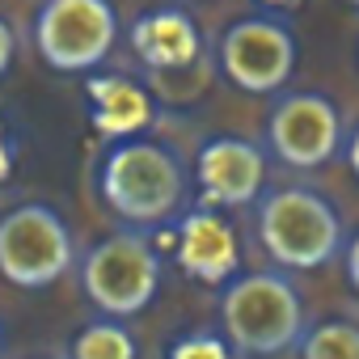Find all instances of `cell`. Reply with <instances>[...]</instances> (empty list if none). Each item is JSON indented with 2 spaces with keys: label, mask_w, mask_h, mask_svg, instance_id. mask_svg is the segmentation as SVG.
<instances>
[{
  "label": "cell",
  "mask_w": 359,
  "mask_h": 359,
  "mask_svg": "<svg viewBox=\"0 0 359 359\" xmlns=\"http://www.w3.org/2000/svg\"><path fill=\"white\" fill-rule=\"evenodd\" d=\"M0 359H5V330H0Z\"/></svg>",
  "instance_id": "21"
},
{
  "label": "cell",
  "mask_w": 359,
  "mask_h": 359,
  "mask_svg": "<svg viewBox=\"0 0 359 359\" xmlns=\"http://www.w3.org/2000/svg\"><path fill=\"white\" fill-rule=\"evenodd\" d=\"M195 177L203 191V208H250L266 195V148L241 135H216L199 148Z\"/></svg>",
  "instance_id": "9"
},
{
  "label": "cell",
  "mask_w": 359,
  "mask_h": 359,
  "mask_svg": "<svg viewBox=\"0 0 359 359\" xmlns=\"http://www.w3.org/2000/svg\"><path fill=\"white\" fill-rule=\"evenodd\" d=\"M220 330L241 355H283L304 338V296L283 271L237 275L220 292Z\"/></svg>",
  "instance_id": "2"
},
{
  "label": "cell",
  "mask_w": 359,
  "mask_h": 359,
  "mask_svg": "<svg viewBox=\"0 0 359 359\" xmlns=\"http://www.w3.org/2000/svg\"><path fill=\"white\" fill-rule=\"evenodd\" d=\"M262 5H271V9H292L296 0H262Z\"/></svg>",
  "instance_id": "20"
},
{
  "label": "cell",
  "mask_w": 359,
  "mask_h": 359,
  "mask_svg": "<svg viewBox=\"0 0 359 359\" xmlns=\"http://www.w3.org/2000/svg\"><path fill=\"white\" fill-rule=\"evenodd\" d=\"M346 165H351V173L359 177V127H355L351 140H346Z\"/></svg>",
  "instance_id": "19"
},
{
  "label": "cell",
  "mask_w": 359,
  "mask_h": 359,
  "mask_svg": "<svg viewBox=\"0 0 359 359\" xmlns=\"http://www.w3.org/2000/svg\"><path fill=\"white\" fill-rule=\"evenodd\" d=\"M346 5H351V9H359V0H346Z\"/></svg>",
  "instance_id": "22"
},
{
  "label": "cell",
  "mask_w": 359,
  "mask_h": 359,
  "mask_svg": "<svg viewBox=\"0 0 359 359\" xmlns=\"http://www.w3.org/2000/svg\"><path fill=\"white\" fill-rule=\"evenodd\" d=\"M72 359H140V342L123 321L93 317L72 338Z\"/></svg>",
  "instance_id": "13"
},
{
  "label": "cell",
  "mask_w": 359,
  "mask_h": 359,
  "mask_svg": "<svg viewBox=\"0 0 359 359\" xmlns=\"http://www.w3.org/2000/svg\"><path fill=\"white\" fill-rule=\"evenodd\" d=\"M97 191L118 220L152 229L187 203V165L161 140H118L97 169Z\"/></svg>",
  "instance_id": "1"
},
{
  "label": "cell",
  "mask_w": 359,
  "mask_h": 359,
  "mask_svg": "<svg viewBox=\"0 0 359 359\" xmlns=\"http://www.w3.org/2000/svg\"><path fill=\"white\" fill-rule=\"evenodd\" d=\"M258 241L287 271H317L346 245L338 208L313 187H275L258 199Z\"/></svg>",
  "instance_id": "3"
},
{
  "label": "cell",
  "mask_w": 359,
  "mask_h": 359,
  "mask_svg": "<svg viewBox=\"0 0 359 359\" xmlns=\"http://www.w3.org/2000/svg\"><path fill=\"white\" fill-rule=\"evenodd\" d=\"M131 51L140 55L144 68L156 72H182L199 60L203 39L191 13L182 9H152L144 18H135L131 26Z\"/></svg>",
  "instance_id": "11"
},
{
  "label": "cell",
  "mask_w": 359,
  "mask_h": 359,
  "mask_svg": "<svg viewBox=\"0 0 359 359\" xmlns=\"http://www.w3.org/2000/svg\"><path fill=\"white\" fill-rule=\"evenodd\" d=\"M220 72L245 93H275L296 72V34L275 13L237 18L216 47Z\"/></svg>",
  "instance_id": "7"
},
{
  "label": "cell",
  "mask_w": 359,
  "mask_h": 359,
  "mask_svg": "<svg viewBox=\"0 0 359 359\" xmlns=\"http://www.w3.org/2000/svg\"><path fill=\"white\" fill-rule=\"evenodd\" d=\"M85 93L93 102V127L114 144L135 140L152 123V97L131 76H89Z\"/></svg>",
  "instance_id": "12"
},
{
  "label": "cell",
  "mask_w": 359,
  "mask_h": 359,
  "mask_svg": "<svg viewBox=\"0 0 359 359\" xmlns=\"http://www.w3.org/2000/svg\"><path fill=\"white\" fill-rule=\"evenodd\" d=\"M266 144L271 152L292 169H317L338 156L342 140V114L325 93H287L271 106L266 118Z\"/></svg>",
  "instance_id": "8"
},
{
  "label": "cell",
  "mask_w": 359,
  "mask_h": 359,
  "mask_svg": "<svg viewBox=\"0 0 359 359\" xmlns=\"http://www.w3.org/2000/svg\"><path fill=\"white\" fill-rule=\"evenodd\" d=\"M81 287L102 317L127 321L152 304L161 287V254L144 233H114L85 254Z\"/></svg>",
  "instance_id": "5"
},
{
  "label": "cell",
  "mask_w": 359,
  "mask_h": 359,
  "mask_svg": "<svg viewBox=\"0 0 359 359\" xmlns=\"http://www.w3.org/2000/svg\"><path fill=\"white\" fill-rule=\"evenodd\" d=\"M76 262L68 220L47 203H18L0 216V279L13 287L43 292L60 283Z\"/></svg>",
  "instance_id": "4"
},
{
  "label": "cell",
  "mask_w": 359,
  "mask_h": 359,
  "mask_svg": "<svg viewBox=\"0 0 359 359\" xmlns=\"http://www.w3.org/2000/svg\"><path fill=\"white\" fill-rule=\"evenodd\" d=\"M13 55H18V34H13V26L5 18H0V76L13 68Z\"/></svg>",
  "instance_id": "16"
},
{
  "label": "cell",
  "mask_w": 359,
  "mask_h": 359,
  "mask_svg": "<svg viewBox=\"0 0 359 359\" xmlns=\"http://www.w3.org/2000/svg\"><path fill=\"white\" fill-rule=\"evenodd\" d=\"M13 161H18V144H13V135H9V127L0 123V182L13 173Z\"/></svg>",
  "instance_id": "17"
},
{
  "label": "cell",
  "mask_w": 359,
  "mask_h": 359,
  "mask_svg": "<svg viewBox=\"0 0 359 359\" xmlns=\"http://www.w3.org/2000/svg\"><path fill=\"white\" fill-rule=\"evenodd\" d=\"M169 359H233V346L224 342V334L195 330V334H182L169 346Z\"/></svg>",
  "instance_id": "15"
},
{
  "label": "cell",
  "mask_w": 359,
  "mask_h": 359,
  "mask_svg": "<svg viewBox=\"0 0 359 359\" xmlns=\"http://www.w3.org/2000/svg\"><path fill=\"white\" fill-rule=\"evenodd\" d=\"M342 258H346V283L359 292V233L342 245Z\"/></svg>",
  "instance_id": "18"
},
{
  "label": "cell",
  "mask_w": 359,
  "mask_h": 359,
  "mask_svg": "<svg viewBox=\"0 0 359 359\" xmlns=\"http://www.w3.org/2000/svg\"><path fill=\"white\" fill-rule=\"evenodd\" d=\"M118 13L110 0H43L34 47L55 72H93L114 51Z\"/></svg>",
  "instance_id": "6"
},
{
  "label": "cell",
  "mask_w": 359,
  "mask_h": 359,
  "mask_svg": "<svg viewBox=\"0 0 359 359\" xmlns=\"http://www.w3.org/2000/svg\"><path fill=\"white\" fill-rule=\"evenodd\" d=\"M173 258H177V266H182L191 279L212 283V287L233 283L237 271H241L237 233L224 220V212H216V208H195V212H187L182 220H177Z\"/></svg>",
  "instance_id": "10"
},
{
  "label": "cell",
  "mask_w": 359,
  "mask_h": 359,
  "mask_svg": "<svg viewBox=\"0 0 359 359\" xmlns=\"http://www.w3.org/2000/svg\"><path fill=\"white\" fill-rule=\"evenodd\" d=\"M296 346H300V359H359V321H346V317L317 321L313 330H304Z\"/></svg>",
  "instance_id": "14"
}]
</instances>
